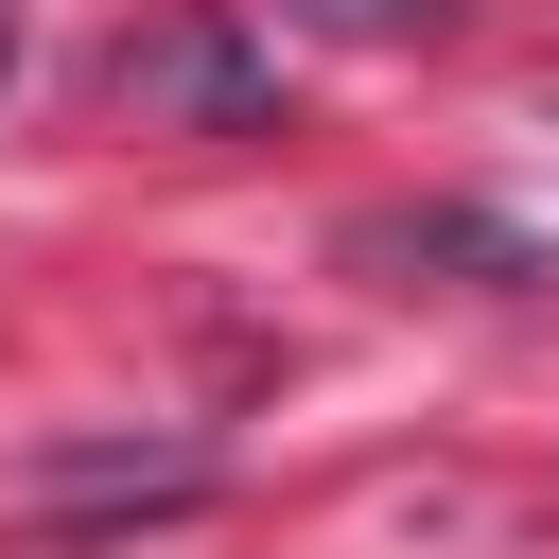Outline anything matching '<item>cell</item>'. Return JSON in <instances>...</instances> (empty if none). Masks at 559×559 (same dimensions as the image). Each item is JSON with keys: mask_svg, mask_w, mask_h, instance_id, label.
I'll list each match as a JSON object with an SVG mask.
<instances>
[{"mask_svg": "<svg viewBox=\"0 0 559 559\" xmlns=\"http://www.w3.org/2000/svg\"><path fill=\"white\" fill-rule=\"evenodd\" d=\"M122 105H192V122H262V70L227 52V17H175L157 52H122Z\"/></svg>", "mask_w": 559, "mask_h": 559, "instance_id": "obj_1", "label": "cell"}, {"mask_svg": "<svg viewBox=\"0 0 559 559\" xmlns=\"http://www.w3.org/2000/svg\"><path fill=\"white\" fill-rule=\"evenodd\" d=\"M297 17H314V35H437L454 0H297Z\"/></svg>", "mask_w": 559, "mask_h": 559, "instance_id": "obj_2", "label": "cell"}, {"mask_svg": "<svg viewBox=\"0 0 559 559\" xmlns=\"http://www.w3.org/2000/svg\"><path fill=\"white\" fill-rule=\"evenodd\" d=\"M0 87H17V0H0Z\"/></svg>", "mask_w": 559, "mask_h": 559, "instance_id": "obj_3", "label": "cell"}]
</instances>
